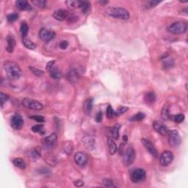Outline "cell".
Masks as SVG:
<instances>
[{
  "mask_svg": "<svg viewBox=\"0 0 188 188\" xmlns=\"http://www.w3.org/2000/svg\"><path fill=\"white\" fill-rule=\"evenodd\" d=\"M4 69L8 78L10 80H17L22 75L20 67L13 61H6L4 63Z\"/></svg>",
  "mask_w": 188,
  "mask_h": 188,
  "instance_id": "cell-1",
  "label": "cell"
},
{
  "mask_svg": "<svg viewBox=\"0 0 188 188\" xmlns=\"http://www.w3.org/2000/svg\"><path fill=\"white\" fill-rule=\"evenodd\" d=\"M105 13L109 17L121 19V20H127L130 17L129 13L123 8H116V7L108 8L106 9Z\"/></svg>",
  "mask_w": 188,
  "mask_h": 188,
  "instance_id": "cell-2",
  "label": "cell"
},
{
  "mask_svg": "<svg viewBox=\"0 0 188 188\" xmlns=\"http://www.w3.org/2000/svg\"><path fill=\"white\" fill-rule=\"evenodd\" d=\"M187 24L184 22H174L168 27V30L172 34L179 35L183 34L187 31Z\"/></svg>",
  "mask_w": 188,
  "mask_h": 188,
  "instance_id": "cell-3",
  "label": "cell"
},
{
  "mask_svg": "<svg viewBox=\"0 0 188 188\" xmlns=\"http://www.w3.org/2000/svg\"><path fill=\"white\" fill-rule=\"evenodd\" d=\"M57 136L55 133H52L43 140V147L45 151H49L53 150L56 146Z\"/></svg>",
  "mask_w": 188,
  "mask_h": 188,
  "instance_id": "cell-4",
  "label": "cell"
},
{
  "mask_svg": "<svg viewBox=\"0 0 188 188\" xmlns=\"http://www.w3.org/2000/svg\"><path fill=\"white\" fill-rule=\"evenodd\" d=\"M22 105L26 108L34 110H41L43 108V104L41 102L29 98H24L22 100Z\"/></svg>",
  "mask_w": 188,
  "mask_h": 188,
  "instance_id": "cell-5",
  "label": "cell"
},
{
  "mask_svg": "<svg viewBox=\"0 0 188 188\" xmlns=\"http://www.w3.org/2000/svg\"><path fill=\"white\" fill-rule=\"evenodd\" d=\"M135 159V151L132 147H129L123 154V163L125 166L131 165Z\"/></svg>",
  "mask_w": 188,
  "mask_h": 188,
  "instance_id": "cell-6",
  "label": "cell"
},
{
  "mask_svg": "<svg viewBox=\"0 0 188 188\" xmlns=\"http://www.w3.org/2000/svg\"><path fill=\"white\" fill-rule=\"evenodd\" d=\"M168 143L171 147L176 148L181 144L182 139H181L180 135L177 130H171L168 133Z\"/></svg>",
  "mask_w": 188,
  "mask_h": 188,
  "instance_id": "cell-7",
  "label": "cell"
},
{
  "mask_svg": "<svg viewBox=\"0 0 188 188\" xmlns=\"http://www.w3.org/2000/svg\"><path fill=\"white\" fill-rule=\"evenodd\" d=\"M173 154L171 151H165L160 155L159 162L162 166H168L173 160Z\"/></svg>",
  "mask_w": 188,
  "mask_h": 188,
  "instance_id": "cell-8",
  "label": "cell"
},
{
  "mask_svg": "<svg viewBox=\"0 0 188 188\" xmlns=\"http://www.w3.org/2000/svg\"><path fill=\"white\" fill-rule=\"evenodd\" d=\"M146 171L143 169L138 168L134 170L131 174V179L134 183H139L146 179Z\"/></svg>",
  "mask_w": 188,
  "mask_h": 188,
  "instance_id": "cell-9",
  "label": "cell"
},
{
  "mask_svg": "<svg viewBox=\"0 0 188 188\" xmlns=\"http://www.w3.org/2000/svg\"><path fill=\"white\" fill-rule=\"evenodd\" d=\"M24 125V120L22 116L19 114H15L12 116L10 120V126L15 130H19L22 128Z\"/></svg>",
  "mask_w": 188,
  "mask_h": 188,
  "instance_id": "cell-10",
  "label": "cell"
},
{
  "mask_svg": "<svg viewBox=\"0 0 188 188\" xmlns=\"http://www.w3.org/2000/svg\"><path fill=\"white\" fill-rule=\"evenodd\" d=\"M88 157L87 154L84 152H82V151L76 153L74 155V162L79 167H84L88 163Z\"/></svg>",
  "mask_w": 188,
  "mask_h": 188,
  "instance_id": "cell-11",
  "label": "cell"
},
{
  "mask_svg": "<svg viewBox=\"0 0 188 188\" xmlns=\"http://www.w3.org/2000/svg\"><path fill=\"white\" fill-rule=\"evenodd\" d=\"M39 37L44 42H49L55 37V32L42 28L39 31Z\"/></svg>",
  "mask_w": 188,
  "mask_h": 188,
  "instance_id": "cell-12",
  "label": "cell"
},
{
  "mask_svg": "<svg viewBox=\"0 0 188 188\" xmlns=\"http://www.w3.org/2000/svg\"><path fill=\"white\" fill-rule=\"evenodd\" d=\"M141 142H142V143L143 144V146H145L146 150L149 151L151 155L154 156V157H156V156H157L158 155L157 151H156L155 147H154V146L153 145L152 143H151V141L147 140V139H142V140H141Z\"/></svg>",
  "mask_w": 188,
  "mask_h": 188,
  "instance_id": "cell-13",
  "label": "cell"
},
{
  "mask_svg": "<svg viewBox=\"0 0 188 188\" xmlns=\"http://www.w3.org/2000/svg\"><path fill=\"white\" fill-rule=\"evenodd\" d=\"M153 126H154V130L161 135H163V136L168 135V132H169L168 127L165 126V125L162 124L161 123L158 122V121H154V123H153Z\"/></svg>",
  "mask_w": 188,
  "mask_h": 188,
  "instance_id": "cell-14",
  "label": "cell"
},
{
  "mask_svg": "<svg viewBox=\"0 0 188 188\" xmlns=\"http://www.w3.org/2000/svg\"><path fill=\"white\" fill-rule=\"evenodd\" d=\"M68 16H69V11L63 9L55 10V13H53L54 18L57 21H60V22L65 20L68 18Z\"/></svg>",
  "mask_w": 188,
  "mask_h": 188,
  "instance_id": "cell-15",
  "label": "cell"
},
{
  "mask_svg": "<svg viewBox=\"0 0 188 188\" xmlns=\"http://www.w3.org/2000/svg\"><path fill=\"white\" fill-rule=\"evenodd\" d=\"M28 154V156L32 160V161H35V160L39 159L41 156V148L38 147V146L35 148H33V149H30V150L29 151L28 154Z\"/></svg>",
  "mask_w": 188,
  "mask_h": 188,
  "instance_id": "cell-16",
  "label": "cell"
},
{
  "mask_svg": "<svg viewBox=\"0 0 188 188\" xmlns=\"http://www.w3.org/2000/svg\"><path fill=\"white\" fill-rule=\"evenodd\" d=\"M67 78L69 79V81L71 83H76L77 82L78 80H79V75L78 71L76 69H71L69 71L67 74Z\"/></svg>",
  "mask_w": 188,
  "mask_h": 188,
  "instance_id": "cell-17",
  "label": "cell"
},
{
  "mask_svg": "<svg viewBox=\"0 0 188 188\" xmlns=\"http://www.w3.org/2000/svg\"><path fill=\"white\" fill-rule=\"evenodd\" d=\"M82 142L85 147L90 150L93 149L95 146V140L93 139V137H90L89 135H87V136L83 137Z\"/></svg>",
  "mask_w": 188,
  "mask_h": 188,
  "instance_id": "cell-18",
  "label": "cell"
},
{
  "mask_svg": "<svg viewBox=\"0 0 188 188\" xmlns=\"http://www.w3.org/2000/svg\"><path fill=\"white\" fill-rule=\"evenodd\" d=\"M15 4L16 8L21 10H29L31 9L30 5L26 0H17Z\"/></svg>",
  "mask_w": 188,
  "mask_h": 188,
  "instance_id": "cell-19",
  "label": "cell"
},
{
  "mask_svg": "<svg viewBox=\"0 0 188 188\" xmlns=\"http://www.w3.org/2000/svg\"><path fill=\"white\" fill-rule=\"evenodd\" d=\"M93 99L92 98L88 99L85 102L83 108H84L85 114L88 115V116H90V115L91 114L92 109H93Z\"/></svg>",
  "mask_w": 188,
  "mask_h": 188,
  "instance_id": "cell-20",
  "label": "cell"
},
{
  "mask_svg": "<svg viewBox=\"0 0 188 188\" xmlns=\"http://www.w3.org/2000/svg\"><path fill=\"white\" fill-rule=\"evenodd\" d=\"M7 43H8L6 48L7 51L11 53V52H13L15 46V41L14 38L12 35H8V38H7Z\"/></svg>",
  "mask_w": 188,
  "mask_h": 188,
  "instance_id": "cell-21",
  "label": "cell"
},
{
  "mask_svg": "<svg viewBox=\"0 0 188 188\" xmlns=\"http://www.w3.org/2000/svg\"><path fill=\"white\" fill-rule=\"evenodd\" d=\"M144 100L146 104L151 105L155 102L156 101V95L154 92H149V93H146L144 96Z\"/></svg>",
  "mask_w": 188,
  "mask_h": 188,
  "instance_id": "cell-22",
  "label": "cell"
},
{
  "mask_svg": "<svg viewBox=\"0 0 188 188\" xmlns=\"http://www.w3.org/2000/svg\"><path fill=\"white\" fill-rule=\"evenodd\" d=\"M73 150H74V145H73L72 142L71 141H66L64 143L63 146H62V151L67 155H71L72 153Z\"/></svg>",
  "mask_w": 188,
  "mask_h": 188,
  "instance_id": "cell-23",
  "label": "cell"
},
{
  "mask_svg": "<svg viewBox=\"0 0 188 188\" xmlns=\"http://www.w3.org/2000/svg\"><path fill=\"white\" fill-rule=\"evenodd\" d=\"M50 72V75L52 78L55 79H58L62 77V71H60V69H59L57 67H55V66H53L51 70L49 71Z\"/></svg>",
  "mask_w": 188,
  "mask_h": 188,
  "instance_id": "cell-24",
  "label": "cell"
},
{
  "mask_svg": "<svg viewBox=\"0 0 188 188\" xmlns=\"http://www.w3.org/2000/svg\"><path fill=\"white\" fill-rule=\"evenodd\" d=\"M12 162H13V164L14 165L15 167L20 168V169H25L26 166H27L25 161H24L22 158H14Z\"/></svg>",
  "mask_w": 188,
  "mask_h": 188,
  "instance_id": "cell-25",
  "label": "cell"
},
{
  "mask_svg": "<svg viewBox=\"0 0 188 188\" xmlns=\"http://www.w3.org/2000/svg\"><path fill=\"white\" fill-rule=\"evenodd\" d=\"M120 129H121V125L119 123H116L111 129V135H112V137L114 140H118V138H119Z\"/></svg>",
  "mask_w": 188,
  "mask_h": 188,
  "instance_id": "cell-26",
  "label": "cell"
},
{
  "mask_svg": "<svg viewBox=\"0 0 188 188\" xmlns=\"http://www.w3.org/2000/svg\"><path fill=\"white\" fill-rule=\"evenodd\" d=\"M107 144H108L109 146V153L111 154H116V151H117V146H116V143L113 141V140L111 137H108L107 139Z\"/></svg>",
  "mask_w": 188,
  "mask_h": 188,
  "instance_id": "cell-27",
  "label": "cell"
},
{
  "mask_svg": "<svg viewBox=\"0 0 188 188\" xmlns=\"http://www.w3.org/2000/svg\"><path fill=\"white\" fill-rule=\"evenodd\" d=\"M161 116L162 118L165 121H167L170 118V109H169V106L168 104H165L163 106V109H162L161 112Z\"/></svg>",
  "mask_w": 188,
  "mask_h": 188,
  "instance_id": "cell-28",
  "label": "cell"
},
{
  "mask_svg": "<svg viewBox=\"0 0 188 188\" xmlns=\"http://www.w3.org/2000/svg\"><path fill=\"white\" fill-rule=\"evenodd\" d=\"M90 4L89 2L87 1H80V5H79V9L82 10L83 13L86 14L87 13H88L90 10Z\"/></svg>",
  "mask_w": 188,
  "mask_h": 188,
  "instance_id": "cell-29",
  "label": "cell"
},
{
  "mask_svg": "<svg viewBox=\"0 0 188 188\" xmlns=\"http://www.w3.org/2000/svg\"><path fill=\"white\" fill-rule=\"evenodd\" d=\"M23 43L25 47H27L29 49H35L36 48L35 43H33L32 41H30L27 37L23 38Z\"/></svg>",
  "mask_w": 188,
  "mask_h": 188,
  "instance_id": "cell-30",
  "label": "cell"
},
{
  "mask_svg": "<svg viewBox=\"0 0 188 188\" xmlns=\"http://www.w3.org/2000/svg\"><path fill=\"white\" fill-rule=\"evenodd\" d=\"M146 118V115L144 114L143 112H137V114L134 115L133 116H132L131 118H129V121H141Z\"/></svg>",
  "mask_w": 188,
  "mask_h": 188,
  "instance_id": "cell-31",
  "label": "cell"
},
{
  "mask_svg": "<svg viewBox=\"0 0 188 188\" xmlns=\"http://www.w3.org/2000/svg\"><path fill=\"white\" fill-rule=\"evenodd\" d=\"M65 4L69 9L74 10L76 8H79L80 1H66Z\"/></svg>",
  "mask_w": 188,
  "mask_h": 188,
  "instance_id": "cell-32",
  "label": "cell"
},
{
  "mask_svg": "<svg viewBox=\"0 0 188 188\" xmlns=\"http://www.w3.org/2000/svg\"><path fill=\"white\" fill-rule=\"evenodd\" d=\"M28 31H29V27L28 25H27V24L26 23V22H22L20 26V32L21 34H22V36H23V38L27 37Z\"/></svg>",
  "mask_w": 188,
  "mask_h": 188,
  "instance_id": "cell-33",
  "label": "cell"
},
{
  "mask_svg": "<svg viewBox=\"0 0 188 188\" xmlns=\"http://www.w3.org/2000/svg\"><path fill=\"white\" fill-rule=\"evenodd\" d=\"M163 66H164V69H168L170 68H171L172 66L174 65L173 60L171 58H168V57H165L163 59Z\"/></svg>",
  "mask_w": 188,
  "mask_h": 188,
  "instance_id": "cell-34",
  "label": "cell"
},
{
  "mask_svg": "<svg viewBox=\"0 0 188 188\" xmlns=\"http://www.w3.org/2000/svg\"><path fill=\"white\" fill-rule=\"evenodd\" d=\"M32 131L33 132H35V133H41V134H44L43 132V124H36L32 126L31 128Z\"/></svg>",
  "mask_w": 188,
  "mask_h": 188,
  "instance_id": "cell-35",
  "label": "cell"
},
{
  "mask_svg": "<svg viewBox=\"0 0 188 188\" xmlns=\"http://www.w3.org/2000/svg\"><path fill=\"white\" fill-rule=\"evenodd\" d=\"M29 70L32 71V73L34 75L39 76V77H42L44 75V72L43 71L40 70V69H36V68H33V67H29Z\"/></svg>",
  "mask_w": 188,
  "mask_h": 188,
  "instance_id": "cell-36",
  "label": "cell"
},
{
  "mask_svg": "<svg viewBox=\"0 0 188 188\" xmlns=\"http://www.w3.org/2000/svg\"><path fill=\"white\" fill-rule=\"evenodd\" d=\"M107 117L110 119V118H112L114 117H116V112L114 111V109H112V107H111L110 105H109L107 108Z\"/></svg>",
  "mask_w": 188,
  "mask_h": 188,
  "instance_id": "cell-37",
  "label": "cell"
},
{
  "mask_svg": "<svg viewBox=\"0 0 188 188\" xmlns=\"http://www.w3.org/2000/svg\"><path fill=\"white\" fill-rule=\"evenodd\" d=\"M103 184L104 186H105V187H116V185L115 184V182H113L112 180H111V179H104V180L103 181Z\"/></svg>",
  "mask_w": 188,
  "mask_h": 188,
  "instance_id": "cell-38",
  "label": "cell"
},
{
  "mask_svg": "<svg viewBox=\"0 0 188 188\" xmlns=\"http://www.w3.org/2000/svg\"><path fill=\"white\" fill-rule=\"evenodd\" d=\"M8 99H9V96H8V94H5L2 93V92H1V93H0V101H1L2 107H3L4 104L8 100Z\"/></svg>",
  "mask_w": 188,
  "mask_h": 188,
  "instance_id": "cell-39",
  "label": "cell"
},
{
  "mask_svg": "<svg viewBox=\"0 0 188 188\" xmlns=\"http://www.w3.org/2000/svg\"><path fill=\"white\" fill-rule=\"evenodd\" d=\"M18 18V13H10L7 16V19L9 22H13Z\"/></svg>",
  "mask_w": 188,
  "mask_h": 188,
  "instance_id": "cell-40",
  "label": "cell"
},
{
  "mask_svg": "<svg viewBox=\"0 0 188 188\" xmlns=\"http://www.w3.org/2000/svg\"><path fill=\"white\" fill-rule=\"evenodd\" d=\"M129 108L127 107H119L117 110L116 111V117H117V116H121V115L123 114L124 112H126L127 110H128Z\"/></svg>",
  "mask_w": 188,
  "mask_h": 188,
  "instance_id": "cell-41",
  "label": "cell"
},
{
  "mask_svg": "<svg viewBox=\"0 0 188 188\" xmlns=\"http://www.w3.org/2000/svg\"><path fill=\"white\" fill-rule=\"evenodd\" d=\"M32 2L35 5H37L38 7L41 8H46V2L44 1V0H35V1H32Z\"/></svg>",
  "mask_w": 188,
  "mask_h": 188,
  "instance_id": "cell-42",
  "label": "cell"
},
{
  "mask_svg": "<svg viewBox=\"0 0 188 188\" xmlns=\"http://www.w3.org/2000/svg\"><path fill=\"white\" fill-rule=\"evenodd\" d=\"M173 120L176 123H182V121H183L184 120V114L176 115V116H174Z\"/></svg>",
  "mask_w": 188,
  "mask_h": 188,
  "instance_id": "cell-43",
  "label": "cell"
},
{
  "mask_svg": "<svg viewBox=\"0 0 188 188\" xmlns=\"http://www.w3.org/2000/svg\"><path fill=\"white\" fill-rule=\"evenodd\" d=\"M30 118L31 119L35 120V121H36L38 123H43L45 121L44 117L41 116H31Z\"/></svg>",
  "mask_w": 188,
  "mask_h": 188,
  "instance_id": "cell-44",
  "label": "cell"
},
{
  "mask_svg": "<svg viewBox=\"0 0 188 188\" xmlns=\"http://www.w3.org/2000/svg\"><path fill=\"white\" fill-rule=\"evenodd\" d=\"M59 46L61 49L64 50L67 49V47L69 46V43H68L67 41H61L60 43H59Z\"/></svg>",
  "mask_w": 188,
  "mask_h": 188,
  "instance_id": "cell-45",
  "label": "cell"
},
{
  "mask_svg": "<svg viewBox=\"0 0 188 188\" xmlns=\"http://www.w3.org/2000/svg\"><path fill=\"white\" fill-rule=\"evenodd\" d=\"M159 1H149L147 2V5L148 7L147 8H153V7H155L156 5L159 4Z\"/></svg>",
  "mask_w": 188,
  "mask_h": 188,
  "instance_id": "cell-46",
  "label": "cell"
},
{
  "mask_svg": "<svg viewBox=\"0 0 188 188\" xmlns=\"http://www.w3.org/2000/svg\"><path fill=\"white\" fill-rule=\"evenodd\" d=\"M102 117H103L102 112V111H99V112L97 113L96 116V122L100 123L101 121H102Z\"/></svg>",
  "mask_w": 188,
  "mask_h": 188,
  "instance_id": "cell-47",
  "label": "cell"
},
{
  "mask_svg": "<svg viewBox=\"0 0 188 188\" xmlns=\"http://www.w3.org/2000/svg\"><path fill=\"white\" fill-rule=\"evenodd\" d=\"M55 60H52V61H49L48 63L46 64V69L47 71H50L52 69V68L54 66V64H55Z\"/></svg>",
  "mask_w": 188,
  "mask_h": 188,
  "instance_id": "cell-48",
  "label": "cell"
},
{
  "mask_svg": "<svg viewBox=\"0 0 188 188\" xmlns=\"http://www.w3.org/2000/svg\"><path fill=\"white\" fill-rule=\"evenodd\" d=\"M74 185L77 187H81L84 185V182H83V181L82 180L75 181V182H74Z\"/></svg>",
  "mask_w": 188,
  "mask_h": 188,
  "instance_id": "cell-49",
  "label": "cell"
},
{
  "mask_svg": "<svg viewBox=\"0 0 188 188\" xmlns=\"http://www.w3.org/2000/svg\"><path fill=\"white\" fill-rule=\"evenodd\" d=\"M123 142H124V144H126V142H127V140H128V139H127V136H126V135H124V136H123Z\"/></svg>",
  "mask_w": 188,
  "mask_h": 188,
  "instance_id": "cell-50",
  "label": "cell"
},
{
  "mask_svg": "<svg viewBox=\"0 0 188 188\" xmlns=\"http://www.w3.org/2000/svg\"><path fill=\"white\" fill-rule=\"evenodd\" d=\"M182 14H185V15H187V8H185V9H184L183 10H182Z\"/></svg>",
  "mask_w": 188,
  "mask_h": 188,
  "instance_id": "cell-51",
  "label": "cell"
},
{
  "mask_svg": "<svg viewBox=\"0 0 188 188\" xmlns=\"http://www.w3.org/2000/svg\"><path fill=\"white\" fill-rule=\"evenodd\" d=\"M99 3H101V4H107V3H108V2L107 1H99Z\"/></svg>",
  "mask_w": 188,
  "mask_h": 188,
  "instance_id": "cell-52",
  "label": "cell"
}]
</instances>
